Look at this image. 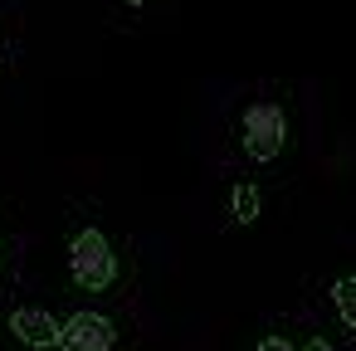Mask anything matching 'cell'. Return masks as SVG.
<instances>
[{
    "label": "cell",
    "instance_id": "4",
    "mask_svg": "<svg viewBox=\"0 0 356 351\" xmlns=\"http://www.w3.org/2000/svg\"><path fill=\"white\" fill-rule=\"evenodd\" d=\"M10 332L25 341V346H59V322L44 312V307H20L10 317Z\"/></svg>",
    "mask_w": 356,
    "mask_h": 351
},
{
    "label": "cell",
    "instance_id": "7",
    "mask_svg": "<svg viewBox=\"0 0 356 351\" xmlns=\"http://www.w3.org/2000/svg\"><path fill=\"white\" fill-rule=\"evenodd\" d=\"M259 351H293L283 336H268V341H259Z\"/></svg>",
    "mask_w": 356,
    "mask_h": 351
},
{
    "label": "cell",
    "instance_id": "3",
    "mask_svg": "<svg viewBox=\"0 0 356 351\" xmlns=\"http://www.w3.org/2000/svg\"><path fill=\"white\" fill-rule=\"evenodd\" d=\"M113 322L103 312H74L64 327H59V346L64 351H113Z\"/></svg>",
    "mask_w": 356,
    "mask_h": 351
},
{
    "label": "cell",
    "instance_id": "6",
    "mask_svg": "<svg viewBox=\"0 0 356 351\" xmlns=\"http://www.w3.org/2000/svg\"><path fill=\"white\" fill-rule=\"evenodd\" d=\"M337 312L346 327H356V278H341L337 283Z\"/></svg>",
    "mask_w": 356,
    "mask_h": 351
},
{
    "label": "cell",
    "instance_id": "1",
    "mask_svg": "<svg viewBox=\"0 0 356 351\" xmlns=\"http://www.w3.org/2000/svg\"><path fill=\"white\" fill-rule=\"evenodd\" d=\"M69 273H74L79 288H93V293H103V288L118 278V254H113V244L103 239V229H83V234L74 239V249H69Z\"/></svg>",
    "mask_w": 356,
    "mask_h": 351
},
{
    "label": "cell",
    "instance_id": "5",
    "mask_svg": "<svg viewBox=\"0 0 356 351\" xmlns=\"http://www.w3.org/2000/svg\"><path fill=\"white\" fill-rule=\"evenodd\" d=\"M234 220H239V225H254V220H259V190H254V186H239V190H234Z\"/></svg>",
    "mask_w": 356,
    "mask_h": 351
},
{
    "label": "cell",
    "instance_id": "8",
    "mask_svg": "<svg viewBox=\"0 0 356 351\" xmlns=\"http://www.w3.org/2000/svg\"><path fill=\"white\" fill-rule=\"evenodd\" d=\"M307 351H332V346H327V341L317 336V341H307Z\"/></svg>",
    "mask_w": 356,
    "mask_h": 351
},
{
    "label": "cell",
    "instance_id": "9",
    "mask_svg": "<svg viewBox=\"0 0 356 351\" xmlns=\"http://www.w3.org/2000/svg\"><path fill=\"white\" fill-rule=\"evenodd\" d=\"M127 6H142V0H127Z\"/></svg>",
    "mask_w": 356,
    "mask_h": 351
},
{
    "label": "cell",
    "instance_id": "2",
    "mask_svg": "<svg viewBox=\"0 0 356 351\" xmlns=\"http://www.w3.org/2000/svg\"><path fill=\"white\" fill-rule=\"evenodd\" d=\"M283 137H288V122L278 103H254L244 113V152L254 161H273L283 152Z\"/></svg>",
    "mask_w": 356,
    "mask_h": 351
}]
</instances>
